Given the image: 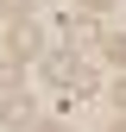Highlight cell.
<instances>
[{
	"instance_id": "6da1fadb",
	"label": "cell",
	"mask_w": 126,
	"mask_h": 132,
	"mask_svg": "<svg viewBox=\"0 0 126 132\" xmlns=\"http://www.w3.org/2000/svg\"><path fill=\"white\" fill-rule=\"evenodd\" d=\"M44 76H51V82H57L63 94H88V88H94L88 63L76 57V51H51V57H44Z\"/></svg>"
},
{
	"instance_id": "7a4b0ae2",
	"label": "cell",
	"mask_w": 126,
	"mask_h": 132,
	"mask_svg": "<svg viewBox=\"0 0 126 132\" xmlns=\"http://www.w3.org/2000/svg\"><path fill=\"white\" fill-rule=\"evenodd\" d=\"M6 51H13V57H38V51H44L38 25H32V19H13V31H6Z\"/></svg>"
},
{
	"instance_id": "3957f363",
	"label": "cell",
	"mask_w": 126,
	"mask_h": 132,
	"mask_svg": "<svg viewBox=\"0 0 126 132\" xmlns=\"http://www.w3.org/2000/svg\"><path fill=\"white\" fill-rule=\"evenodd\" d=\"M0 120H6V126H19V132H25V126H38L32 94H19V88H13V94H6V107H0Z\"/></svg>"
},
{
	"instance_id": "277c9868",
	"label": "cell",
	"mask_w": 126,
	"mask_h": 132,
	"mask_svg": "<svg viewBox=\"0 0 126 132\" xmlns=\"http://www.w3.org/2000/svg\"><path fill=\"white\" fill-rule=\"evenodd\" d=\"M63 38H69L76 51H88V44H94V19H88V13H76V19H63Z\"/></svg>"
},
{
	"instance_id": "5b68a950",
	"label": "cell",
	"mask_w": 126,
	"mask_h": 132,
	"mask_svg": "<svg viewBox=\"0 0 126 132\" xmlns=\"http://www.w3.org/2000/svg\"><path fill=\"white\" fill-rule=\"evenodd\" d=\"M0 88H6V94L19 88V57H6V63H0Z\"/></svg>"
},
{
	"instance_id": "8992f818",
	"label": "cell",
	"mask_w": 126,
	"mask_h": 132,
	"mask_svg": "<svg viewBox=\"0 0 126 132\" xmlns=\"http://www.w3.org/2000/svg\"><path fill=\"white\" fill-rule=\"evenodd\" d=\"M0 6H6V19H25V13H32V0H0Z\"/></svg>"
},
{
	"instance_id": "52a82bcc",
	"label": "cell",
	"mask_w": 126,
	"mask_h": 132,
	"mask_svg": "<svg viewBox=\"0 0 126 132\" xmlns=\"http://www.w3.org/2000/svg\"><path fill=\"white\" fill-rule=\"evenodd\" d=\"M107 57H114L120 69H126V38H107Z\"/></svg>"
},
{
	"instance_id": "ba28073f",
	"label": "cell",
	"mask_w": 126,
	"mask_h": 132,
	"mask_svg": "<svg viewBox=\"0 0 126 132\" xmlns=\"http://www.w3.org/2000/svg\"><path fill=\"white\" fill-rule=\"evenodd\" d=\"M114 107H120V113H126V82H114Z\"/></svg>"
},
{
	"instance_id": "9c48e42d",
	"label": "cell",
	"mask_w": 126,
	"mask_h": 132,
	"mask_svg": "<svg viewBox=\"0 0 126 132\" xmlns=\"http://www.w3.org/2000/svg\"><path fill=\"white\" fill-rule=\"evenodd\" d=\"M38 132H69V126H57V120H38Z\"/></svg>"
},
{
	"instance_id": "30bf717a",
	"label": "cell",
	"mask_w": 126,
	"mask_h": 132,
	"mask_svg": "<svg viewBox=\"0 0 126 132\" xmlns=\"http://www.w3.org/2000/svg\"><path fill=\"white\" fill-rule=\"evenodd\" d=\"M88 6H107V0H88Z\"/></svg>"
},
{
	"instance_id": "8fae6325",
	"label": "cell",
	"mask_w": 126,
	"mask_h": 132,
	"mask_svg": "<svg viewBox=\"0 0 126 132\" xmlns=\"http://www.w3.org/2000/svg\"><path fill=\"white\" fill-rule=\"evenodd\" d=\"M114 132H126V120H120V126H114Z\"/></svg>"
}]
</instances>
